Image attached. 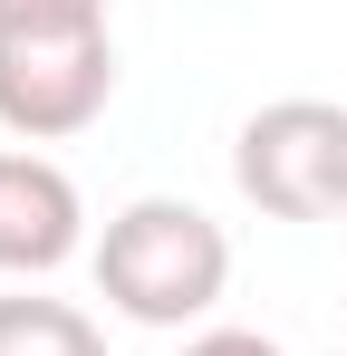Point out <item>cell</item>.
Wrapping results in <instances>:
<instances>
[{"mask_svg": "<svg viewBox=\"0 0 347 356\" xmlns=\"http://www.w3.org/2000/svg\"><path fill=\"white\" fill-rule=\"evenodd\" d=\"M97 289L135 327H193L231 289V241H222V222L203 202L145 193V202H125L97 232Z\"/></svg>", "mask_w": 347, "mask_h": 356, "instance_id": "cell-1", "label": "cell"}, {"mask_svg": "<svg viewBox=\"0 0 347 356\" xmlns=\"http://www.w3.org/2000/svg\"><path fill=\"white\" fill-rule=\"evenodd\" d=\"M231 183L270 222H338L347 212V106L328 97H270L231 145Z\"/></svg>", "mask_w": 347, "mask_h": 356, "instance_id": "cell-2", "label": "cell"}, {"mask_svg": "<svg viewBox=\"0 0 347 356\" xmlns=\"http://www.w3.org/2000/svg\"><path fill=\"white\" fill-rule=\"evenodd\" d=\"M116 97V39L107 19L87 29H0V125L20 145L87 135Z\"/></svg>", "mask_w": 347, "mask_h": 356, "instance_id": "cell-3", "label": "cell"}, {"mask_svg": "<svg viewBox=\"0 0 347 356\" xmlns=\"http://www.w3.org/2000/svg\"><path fill=\"white\" fill-rule=\"evenodd\" d=\"M87 250V202L49 154L10 145L0 154V280H49Z\"/></svg>", "mask_w": 347, "mask_h": 356, "instance_id": "cell-4", "label": "cell"}, {"mask_svg": "<svg viewBox=\"0 0 347 356\" xmlns=\"http://www.w3.org/2000/svg\"><path fill=\"white\" fill-rule=\"evenodd\" d=\"M0 356H107V327L68 298H0Z\"/></svg>", "mask_w": 347, "mask_h": 356, "instance_id": "cell-5", "label": "cell"}, {"mask_svg": "<svg viewBox=\"0 0 347 356\" xmlns=\"http://www.w3.org/2000/svg\"><path fill=\"white\" fill-rule=\"evenodd\" d=\"M107 19V0H0V29H87Z\"/></svg>", "mask_w": 347, "mask_h": 356, "instance_id": "cell-6", "label": "cell"}, {"mask_svg": "<svg viewBox=\"0 0 347 356\" xmlns=\"http://www.w3.org/2000/svg\"><path fill=\"white\" fill-rule=\"evenodd\" d=\"M183 356H289V347L261 327H203V337H183Z\"/></svg>", "mask_w": 347, "mask_h": 356, "instance_id": "cell-7", "label": "cell"}, {"mask_svg": "<svg viewBox=\"0 0 347 356\" xmlns=\"http://www.w3.org/2000/svg\"><path fill=\"white\" fill-rule=\"evenodd\" d=\"M338 356H347V347H338Z\"/></svg>", "mask_w": 347, "mask_h": 356, "instance_id": "cell-8", "label": "cell"}]
</instances>
